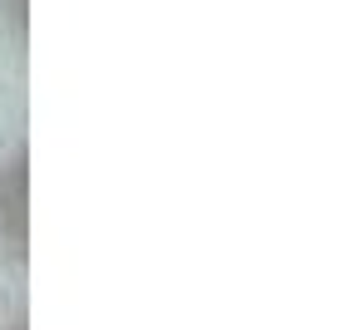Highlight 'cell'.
<instances>
[{
	"instance_id": "obj_2",
	"label": "cell",
	"mask_w": 355,
	"mask_h": 330,
	"mask_svg": "<svg viewBox=\"0 0 355 330\" xmlns=\"http://www.w3.org/2000/svg\"><path fill=\"white\" fill-rule=\"evenodd\" d=\"M10 330H25V315H15V325H10Z\"/></svg>"
},
{
	"instance_id": "obj_1",
	"label": "cell",
	"mask_w": 355,
	"mask_h": 330,
	"mask_svg": "<svg viewBox=\"0 0 355 330\" xmlns=\"http://www.w3.org/2000/svg\"><path fill=\"white\" fill-rule=\"evenodd\" d=\"M30 252V158L25 148L0 163V257L10 266H25Z\"/></svg>"
}]
</instances>
